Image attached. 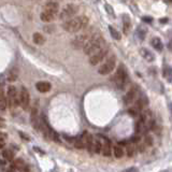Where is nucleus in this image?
<instances>
[{
  "instance_id": "obj_16",
  "label": "nucleus",
  "mask_w": 172,
  "mask_h": 172,
  "mask_svg": "<svg viewBox=\"0 0 172 172\" xmlns=\"http://www.w3.org/2000/svg\"><path fill=\"white\" fill-rule=\"evenodd\" d=\"M140 54H141V56L143 57V58L145 59L146 61H149V63H152L153 60L155 59V56H154V54H153L152 52L149 50H147V48H141L140 50Z\"/></svg>"
},
{
  "instance_id": "obj_2",
  "label": "nucleus",
  "mask_w": 172,
  "mask_h": 172,
  "mask_svg": "<svg viewBox=\"0 0 172 172\" xmlns=\"http://www.w3.org/2000/svg\"><path fill=\"white\" fill-rule=\"evenodd\" d=\"M103 46H106V41L102 37H100L99 34H94L91 37V39L86 43L84 46L83 51L86 55H93L96 52H98L99 50H101Z\"/></svg>"
},
{
  "instance_id": "obj_33",
  "label": "nucleus",
  "mask_w": 172,
  "mask_h": 172,
  "mask_svg": "<svg viewBox=\"0 0 172 172\" xmlns=\"http://www.w3.org/2000/svg\"><path fill=\"white\" fill-rule=\"evenodd\" d=\"M145 149H146V144H145L144 142L139 143V149H140V152H144Z\"/></svg>"
},
{
  "instance_id": "obj_11",
  "label": "nucleus",
  "mask_w": 172,
  "mask_h": 172,
  "mask_svg": "<svg viewBox=\"0 0 172 172\" xmlns=\"http://www.w3.org/2000/svg\"><path fill=\"white\" fill-rule=\"evenodd\" d=\"M136 97H137V88L136 87H131L124 97L125 104H131L134 101Z\"/></svg>"
},
{
  "instance_id": "obj_29",
  "label": "nucleus",
  "mask_w": 172,
  "mask_h": 172,
  "mask_svg": "<svg viewBox=\"0 0 172 172\" xmlns=\"http://www.w3.org/2000/svg\"><path fill=\"white\" fill-rule=\"evenodd\" d=\"M7 139H8L7 134H5V132H1V134H0V149H3V147H5Z\"/></svg>"
},
{
  "instance_id": "obj_14",
  "label": "nucleus",
  "mask_w": 172,
  "mask_h": 172,
  "mask_svg": "<svg viewBox=\"0 0 172 172\" xmlns=\"http://www.w3.org/2000/svg\"><path fill=\"white\" fill-rule=\"evenodd\" d=\"M31 124L36 129H39V127L41 126V120L39 117L38 111H37L36 108H34L31 111Z\"/></svg>"
},
{
  "instance_id": "obj_21",
  "label": "nucleus",
  "mask_w": 172,
  "mask_h": 172,
  "mask_svg": "<svg viewBox=\"0 0 172 172\" xmlns=\"http://www.w3.org/2000/svg\"><path fill=\"white\" fill-rule=\"evenodd\" d=\"M2 157L8 161H13L14 160V154L10 149H2Z\"/></svg>"
},
{
  "instance_id": "obj_1",
  "label": "nucleus",
  "mask_w": 172,
  "mask_h": 172,
  "mask_svg": "<svg viewBox=\"0 0 172 172\" xmlns=\"http://www.w3.org/2000/svg\"><path fill=\"white\" fill-rule=\"evenodd\" d=\"M88 25V17L87 16H77V17H73L69 20H66L65 23L63 24V29L68 32H77L80 30L84 29V28L87 27Z\"/></svg>"
},
{
  "instance_id": "obj_34",
  "label": "nucleus",
  "mask_w": 172,
  "mask_h": 172,
  "mask_svg": "<svg viewBox=\"0 0 172 172\" xmlns=\"http://www.w3.org/2000/svg\"><path fill=\"white\" fill-rule=\"evenodd\" d=\"M124 172H138V170H137V168H129V169L125 170Z\"/></svg>"
},
{
  "instance_id": "obj_36",
  "label": "nucleus",
  "mask_w": 172,
  "mask_h": 172,
  "mask_svg": "<svg viewBox=\"0 0 172 172\" xmlns=\"http://www.w3.org/2000/svg\"><path fill=\"white\" fill-rule=\"evenodd\" d=\"M165 2H166V3H171V2H172V0H165Z\"/></svg>"
},
{
  "instance_id": "obj_24",
  "label": "nucleus",
  "mask_w": 172,
  "mask_h": 172,
  "mask_svg": "<svg viewBox=\"0 0 172 172\" xmlns=\"http://www.w3.org/2000/svg\"><path fill=\"white\" fill-rule=\"evenodd\" d=\"M0 103H1V111H5V109H7L8 106V98H5V93H3V91H1V101H0Z\"/></svg>"
},
{
  "instance_id": "obj_35",
  "label": "nucleus",
  "mask_w": 172,
  "mask_h": 172,
  "mask_svg": "<svg viewBox=\"0 0 172 172\" xmlns=\"http://www.w3.org/2000/svg\"><path fill=\"white\" fill-rule=\"evenodd\" d=\"M168 48H169V50H170V51H171V52H172V40L170 41L169 43H168Z\"/></svg>"
},
{
  "instance_id": "obj_7",
  "label": "nucleus",
  "mask_w": 172,
  "mask_h": 172,
  "mask_svg": "<svg viewBox=\"0 0 172 172\" xmlns=\"http://www.w3.org/2000/svg\"><path fill=\"white\" fill-rule=\"evenodd\" d=\"M94 34H91V32H87V34H83L81 36H77L72 41V46L74 48H84L85 44L91 40Z\"/></svg>"
},
{
  "instance_id": "obj_31",
  "label": "nucleus",
  "mask_w": 172,
  "mask_h": 172,
  "mask_svg": "<svg viewBox=\"0 0 172 172\" xmlns=\"http://www.w3.org/2000/svg\"><path fill=\"white\" fill-rule=\"evenodd\" d=\"M74 146L77 147V149H84V147H85V144H84V142H83V140H82V138L77 139V140L75 141V142H74Z\"/></svg>"
},
{
  "instance_id": "obj_32",
  "label": "nucleus",
  "mask_w": 172,
  "mask_h": 172,
  "mask_svg": "<svg viewBox=\"0 0 172 172\" xmlns=\"http://www.w3.org/2000/svg\"><path fill=\"white\" fill-rule=\"evenodd\" d=\"M144 143H145V144H146V146H151V145H152V143H153L152 138H151V137H149V136H145Z\"/></svg>"
},
{
  "instance_id": "obj_19",
  "label": "nucleus",
  "mask_w": 172,
  "mask_h": 172,
  "mask_svg": "<svg viewBox=\"0 0 172 172\" xmlns=\"http://www.w3.org/2000/svg\"><path fill=\"white\" fill-rule=\"evenodd\" d=\"M32 40H34V42L36 43V44H38V45H42L43 43L45 42L44 37H43L41 34H39V32L34 34V36H32Z\"/></svg>"
},
{
  "instance_id": "obj_3",
  "label": "nucleus",
  "mask_w": 172,
  "mask_h": 172,
  "mask_svg": "<svg viewBox=\"0 0 172 172\" xmlns=\"http://www.w3.org/2000/svg\"><path fill=\"white\" fill-rule=\"evenodd\" d=\"M127 80H128V75H127L126 68L124 67V65H120L118 67L117 71H116L115 75H114V82H115L118 88L124 89V87L127 84Z\"/></svg>"
},
{
  "instance_id": "obj_30",
  "label": "nucleus",
  "mask_w": 172,
  "mask_h": 172,
  "mask_svg": "<svg viewBox=\"0 0 172 172\" xmlns=\"http://www.w3.org/2000/svg\"><path fill=\"white\" fill-rule=\"evenodd\" d=\"M8 79H9V81H15L17 79V70L13 69V70L10 71L9 74H8Z\"/></svg>"
},
{
  "instance_id": "obj_23",
  "label": "nucleus",
  "mask_w": 172,
  "mask_h": 172,
  "mask_svg": "<svg viewBox=\"0 0 172 172\" xmlns=\"http://www.w3.org/2000/svg\"><path fill=\"white\" fill-rule=\"evenodd\" d=\"M113 153H114V156H115L116 158H120V157H123V155H124L123 147L120 146V145H115L113 149Z\"/></svg>"
},
{
  "instance_id": "obj_25",
  "label": "nucleus",
  "mask_w": 172,
  "mask_h": 172,
  "mask_svg": "<svg viewBox=\"0 0 172 172\" xmlns=\"http://www.w3.org/2000/svg\"><path fill=\"white\" fill-rule=\"evenodd\" d=\"M102 145H103V143L100 142V140H95V143H94V152L97 153V154H99V153L102 152Z\"/></svg>"
},
{
  "instance_id": "obj_8",
  "label": "nucleus",
  "mask_w": 172,
  "mask_h": 172,
  "mask_svg": "<svg viewBox=\"0 0 172 172\" xmlns=\"http://www.w3.org/2000/svg\"><path fill=\"white\" fill-rule=\"evenodd\" d=\"M109 53V48L108 46H103L101 50H99L98 52H96L95 54H93L91 57H89V63L95 66L97 63H99L100 61H102V59L106 56V54Z\"/></svg>"
},
{
  "instance_id": "obj_17",
  "label": "nucleus",
  "mask_w": 172,
  "mask_h": 172,
  "mask_svg": "<svg viewBox=\"0 0 172 172\" xmlns=\"http://www.w3.org/2000/svg\"><path fill=\"white\" fill-rule=\"evenodd\" d=\"M12 167H13L15 170H20V171H25V169H26L25 163H24L20 158L14 159L13 163H12Z\"/></svg>"
},
{
  "instance_id": "obj_5",
  "label": "nucleus",
  "mask_w": 172,
  "mask_h": 172,
  "mask_svg": "<svg viewBox=\"0 0 172 172\" xmlns=\"http://www.w3.org/2000/svg\"><path fill=\"white\" fill-rule=\"evenodd\" d=\"M77 7L74 5H68L63 8L60 11V14H59V18L63 20H69L71 18H73V16L77 14Z\"/></svg>"
},
{
  "instance_id": "obj_10",
  "label": "nucleus",
  "mask_w": 172,
  "mask_h": 172,
  "mask_svg": "<svg viewBox=\"0 0 172 172\" xmlns=\"http://www.w3.org/2000/svg\"><path fill=\"white\" fill-rule=\"evenodd\" d=\"M82 140H83L87 151L91 153L94 152V143H95V140H94L93 136L91 134H88V132H84L83 136H82Z\"/></svg>"
},
{
  "instance_id": "obj_26",
  "label": "nucleus",
  "mask_w": 172,
  "mask_h": 172,
  "mask_svg": "<svg viewBox=\"0 0 172 172\" xmlns=\"http://www.w3.org/2000/svg\"><path fill=\"white\" fill-rule=\"evenodd\" d=\"M109 31H110V34H111V36L113 37L115 40H120V32H118L114 27H112V26H109Z\"/></svg>"
},
{
  "instance_id": "obj_9",
  "label": "nucleus",
  "mask_w": 172,
  "mask_h": 172,
  "mask_svg": "<svg viewBox=\"0 0 172 172\" xmlns=\"http://www.w3.org/2000/svg\"><path fill=\"white\" fill-rule=\"evenodd\" d=\"M30 103V97H29V93L25 87H22L20 91V106L23 108L24 110L28 109Z\"/></svg>"
},
{
  "instance_id": "obj_15",
  "label": "nucleus",
  "mask_w": 172,
  "mask_h": 172,
  "mask_svg": "<svg viewBox=\"0 0 172 172\" xmlns=\"http://www.w3.org/2000/svg\"><path fill=\"white\" fill-rule=\"evenodd\" d=\"M111 142L108 139H103V145H102V155L106 157L111 156Z\"/></svg>"
},
{
  "instance_id": "obj_27",
  "label": "nucleus",
  "mask_w": 172,
  "mask_h": 172,
  "mask_svg": "<svg viewBox=\"0 0 172 172\" xmlns=\"http://www.w3.org/2000/svg\"><path fill=\"white\" fill-rule=\"evenodd\" d=\"M163 77H165L168 81H170V80L172 79V69L170 68V67L166 66L165 68H163Z\"/></svg>"
},
{
  "instance_id": "obj_22",
  "label": "nucleus",
  "mask_w": 172,
  "mask_h": 172,
  "mask_svg": "<svg viewBox=\"0 0 172 172\" xmlns=\"http://www.w3.org/2000/svg\"><path fill=\"white\" fill-rule=\"evenodd\" d=\"M151 43H152V45L154 46L155 50L158 51V52H160V51L163 50V42L160 41V39L154 38L152 41H151Z\"/></svg>"
},
{
  "instance_id": "obj_20",
  "label": "nucleus",
  "mask_w": 172,
  "mask_h": 172,
  "mask_svg": "<svg viewBox=\"0 0 172 172\" xmlns=\"http://www.w3.org/2000/svg\"><path fill=\"white\" fill-rule=\"evenodd\" d=\"M134 144H136V143H134L132 141L127 144L126 153H127V156L128 157H132L134 155V153H136V146H134Z\"/></svg>"
},
{
  "instance_id": "obj_13",
  "label": "nucleus",
  "mask_w": 172,
  "mask_h": 172,
  "mask_svg": "<svg viewBox=\"0 0 172 172\" xmlns=\"http://www.w3.org/2000/svg\"><path fill=\"white\" fill-rule=\"evenodd\" d=\"M51 87H52L51 84L45 81L38 82V83L36 84V88L38 89V91H40V93H48V91H50Z\"/></svg>"
},
{
  "instance_id": "obj_12",
  "label": "nucleus",
  "mask_w": 172,
  "mask_h": 172,
  "mask_svg": "<svg viewBox=\"0 0 172 172\" xmlns=\"http://www.w3.org/2000/svg\"><path fill=\"white\" fill-rule=\"evenodd\" d=\"M56 15H57V13H54V12H51V11H45V10H44V11L40 14V18L43 22H53V20H55V17H56Z\"/></svg>"
},
{
  "instance_id": "obj_18",
  "label": "nucleus",
  "mask_w": 172,
  "mask_h": 172,
  "mask_svg": "<svg viewBox=\"0 0 172 172\" xmlns=\"http://www.w3.org/2000/svg\"><path fill=\"white\" fill-rule=\"evenodd\" d=\"M58 9H59L58 3L54 2V1H50V2H48L44 5V10L45 11H51V12H54V13H57Z\"/></svg>"
},
{
  "instance_id": "obj_28",
  "label": "nucleus",
  "mask_w": 172,
  "mask_h": 172,
  "mask_svg": "<svg viewBox=\"0 0 172 172\" xmlns=\"http://www.w3.org/2000/svg\"><path fill=\"white\" fill-rule=\"evenodd\" d=\"M129 27H130V20H129V17L126 15H124V32L125 34H128L129 31Z\"/></svg>"
},
{
  "instance_id": "obj_6",
  "label": "nucleus",
  "mask_w": 172,
  "mask_h": 172,
  "mask_svg": "<svg viewBox=\"0 0 172 172\" xmlns=\"http://www.w3.org/2000/svg\"><path fill=\"white\" fill-rule=\"evenodd\" d=\"M8 102L11 109H14L20 104V97L17 96V91L15 86H10L8 88Z\"/></svg>"
},
{
  "instance_id": "obj_4",
  "label": "nucleus",
  "mask_w": 172,
  "mask_h": 172,
  "mask_svg": "<svg viewBox=\"0 0 172 172\" xmlns=\"http://www.w3.org/2000/svg\"><path fill=\"white\" fill-rule=\"evenodd\" d=\"M115 65H116V57L114 56V55H111L109 58L102 63V66H100L98 72H99V74H102V75L109 74V73H111L112 71L114 70Z\"/></svg>"
}]
</instances>
